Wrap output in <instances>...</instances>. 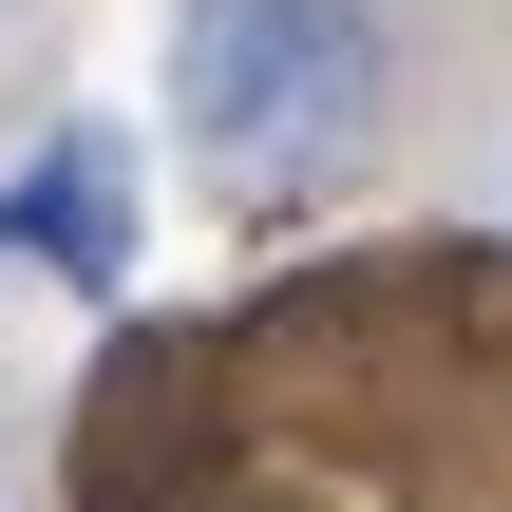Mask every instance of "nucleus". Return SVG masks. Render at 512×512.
<instances>
[{
	"label": "nucleus",
	"mask_w": 512,
	"mask_h": 512,
	"mask_svg": "<svg viewBox=\"0 0 512 512\" xmlns=\"http://www.w3.org/2000/svg\"><path fill=\"white\" fill-rule=\"evenodd\" d=\"M152 76L209 190H323L380 133V0H171Z\"/></svg>",
	"instance_id": "1"
},
{
	"label": "nucleus",
	"mask_w": 512,
	"mask_h": 512,
	"mask_svg": "<svg viewBox=\"0 0 512 512\" xmlns=\"http://www.w3.org/2000/svg\"><path fill=\"white\" fill-rule=\"evenodd\" d=\"M0 247H19V266H57V285H133V152L76 114V133L0 190Z\"/></svg>",
	"instance_id": "2"
}]
</instances>
